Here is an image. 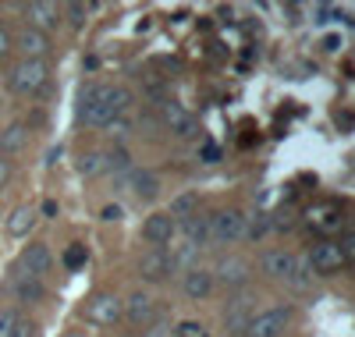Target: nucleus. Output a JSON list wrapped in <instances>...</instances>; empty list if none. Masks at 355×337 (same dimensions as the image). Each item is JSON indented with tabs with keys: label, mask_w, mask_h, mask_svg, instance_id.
<instances>
[{
	"label": "nucleus",
	"mask_w": 355,
	"mask_h": 337,
	"mask_svg": "<svg viewBox=\"0 0 355 337\" xmlns=\"http://www.w3.org/2000/svg\"><path fill=\"white\" fill-rule=\"evenodd\" d=\"M78 174H82V178L107 174V167H103V153H100V149H93V153H82V157H78Z\"/></svg>",
	"instance_id": "nucleus-25"
},
{
	"label": "nucleus",
	"mask_w": 355,
	"mask_h": 337,
	"mask_svg": "<svg viewBox=\"0 0 355 337\" xmlns=\"http://www.w3.org/2000/svg\"><path fill=\"white\" fill-rule=\"evenodd\" d=\"M61 15H68L71 25H82L85 21V4H68V8H61Z\"/></svg>",
	"instance_id": "nucleus-34"
},
{
	"label": "nucleus",
	"mask_w": 355,
	"mask_h": 337,
	"mask_svg": "<svg viewBox=\"0 0 355 337\" xmlns=\"http://www.w3.org/2000/svg\"><path fill=\"white\" fill-rule=\"evenodd\" d=\"M18 263H21V270H25V277L43 281V273H50V266H53V252H50V245L36 241V245H25Z\"/></svg>",
	"instance_id": "nucleus-11"
},
{
	"label": "nucleus",
	"mask_w": 355,
	"mask_h": 337,
	"mask_svg": "<svg viewBox=\"0 0 355 337\" xmlns=\"http://www.w3.org/2000/svg\"><path fill=\"white\" fill-rule=\"evenodd\" d=\"M192 213H199V199H196L192 192H185V196H178V199H171V209H167V217H171L174 224H182V221H189Z\"/></svg>",
	"instance_id": "nucleus-22"
},
{
	"label": "nucleus",
	"mask_w": 355,
	"mask_h": 337,
	"mask_svg": "<svg viewBox=\"0 0 355 337\" xmlns=\"http://www.w3.org/2000/svg\"><path fill=\"white\" fill-rule=\"evenodd\" d=\"M139 273H142V281H164L167 273H174V263H171L167 249H150V252H142Z\"/></svg>",
	"instance_id": "nucleus-14"
},
{
	"label": "nucleus",
	"mask_w": 355,
	"mask_h": 337,
	"mask_svg": "<svg viewBox=\"0 0 355 337\" xmlns=\"http://www.w3.org/2000/svg\"><path fill=\"white\" fill-rule=\"evenodd\" d=\"M288 320H291V309H281V305L277 309H266V313H256L249 320V327L242 330V337H281Z\"/></svg>",
	"instance_id": "nucleus-5"
},
{
	"label": "nucleus",
	"mask_w": 355,
	"mask_h": 337,
	"mask_svg": "<svg viewBox=\"0 0 355 337\" xmlns=\"http://www.w3.org/2000/svg\"><path fill=\"white\" fill-rule=\"evenodd\" d=\"M28 146V125L25 121H11V125L0 132V157H18V153Z\"/></svg>",
	"instance_id": "nucleus-17"
},
{
	"label": "nucleus",
	"mask_w": 355,
	"mask_h": 337,
	"mask_svg": "<svg viewBox=\"0 0 355 337\" xmlns=\"http://www.w3.org/2000/svg\"><path fill=\"white\" fill-rule=\"evenodd\" d=\"M107 128H110V135H114V139H125V135L132 132V121H128V117L121 114V117H117V121H110Z\"/></svg>",
	"instance_id": "nucleus-32"
},
{
	"label": "nucleus",
	"mask_w": 355,
	"mask_h": 337,
	"mask_svg": "<svg viewBox=\"0 0 355 337\" xmlns=\"http://www.w3.org/2000/svg\"><path fill=\"white\" fill-rule=\"evenodd\" d=\"M125 320L132 323V327H150V323H157V305H153V298L146 295V291H132L125 302Z\"/></svg>",
	"instance_id": "nucleus-10"
},
{
	"label": "nucleus",
	"mask_w": 355,
	"mask_h": 337,
	"mask_svg": "<svg viewBox=\"0 0 355 337\" xmlns=\"http://www.w3.org/2000/svg\"><path fill=\"white\" fill-rule=\"evenodd\" d=\"M288 284H291L295 291H306V288L313 284V266H309V259H306V256H295V266H291Z\"/></svg>",
	"instance_id": "nucleus-24"
},
{
	"label": "nucleus",
	"mask_w": 355,
	"mask_h": 337,
	"mask_svg": "<svg viewBox=\"0 0 355 337\" xmlns=\"http://www.w3.org/2000/svg\"><path fill=\"white\" fill-rule=\"evenodd\" d=\"M21 11L28 18V28H36V33H46L50 36V28L61 25V8L46 4V0H33V4H25Z\"/></svg>",
	"instance_id": "nucleus-12"
},
{
	"label": "nucleus",
	"mask_w": 355,
	"mask_h": 337,
	"mask_svg": "<svg viewBox=\"0 0 355 337\" xmlns=\"http://www.w3.org/2000/svg\"><path fill=\"white\" fill-rule=\"evenodd\" d=\"M132 103V93L121 85H100V82H89L82 85L78 93V117L93 128H107L110 121H117Z\"/></svg>",
	"instance_id": "nucleus-1"
},
{
	"label": "nucleus",
	"mask_w": 355,
	"mask_h": 337,
	"mask_svg": "<svg viewBox=\"0 0 355 337\" xmlns=\"http://www.w3.org/2000/svg\"><path fill=\"white\" fill-rule=\"evenodd\" d=\"M11 337H40V327H36V323H28V320H18V327H15Z\"/></svg>",
	"instance_id": "nucleus-35"
},
{
	"label": "nucleus",
	"mask_w": 355,
	"mask_h": 337,
	"mask_svg": "<svg viewBox=\"0 0 355 337\" xmlns=\"http://www.w3.org/2000/svg\"><path fill=\"white\" fill-rule=\"evenodd\" d=\"M15 295H18V302H40L43 298V281L25 277V273H21V281L15 284Z\"/></svg>",
	"instance_id": "nucleus-26"
},
{
	"label": "nucleus",
	"mask_w": 355,
	"mask_h": 337,
	"mask_svg": "<svg viewBox=\"0 0 355 337\" xmlns=\"http://www.w3.org/2000/svg\"><path fill=\"white\" fill-rule=\"evenodd\" d=\"M182 231H185V241L196 245V249L210 245V217H202V213H192L189 221H182Z\"/></svg>",
	"instance_id": "nucleus-20"
},
{
	"label": "nucleus",
	"mask_w": 355,
	"mask_h": 337,
	"mask_svg": "<svg viewBox=\"0 0 355 337\" xmlns=\"http://www.w3.org/2000/svg\"><path fill=\"white\" fill-rule=\"evenodd\" d=\"M338 249H341L345 263H355V234H345V238L338 241Z\"/></svg>",
	"instance_id": "nucleus-33"
},
{
	"label": "nucleus",
	"mask_w": 355,
	"mask_h": 337,
	"mask_svg": "<svg viewBox=\"0 0 355 337\" xmlns=\"http://www.w3.org/2000/svg\"><path fill=\"white\" fill-rule=\"evenodd\" d=\"M103 167H107V174H114V178H121V174H128L132 171V157H128V149H110V153H103Z\"/></svg>",
	"instance_id": "nucleus-23"
},
{
	"label": "nucleus",
	"mask_w": 355,
	"mask_h": 337,
	"mask_svg": "<svg viewBox=\"0 0 355 337\" xmlns=\"http://www.w3.org/2000/svg\"><path fill=\"white\" fill-rule=\"evenodd\" d=\"M64 337H89V334H78V330H71V334H64Z\"/></svg>",
	"instance_id": "nucleus-42"
},
{
	"label": "nucleus",
	"mask_w": 355,
	"mask_h": 337,
	"mask_svg": "<svg viewBox=\"0 0 355 337\" xmlns=\"http://www.w3.org/2000/svg\"><path fill=\"white\" fill-rule=\"evenodd\" d=\"M196 252H199V249H196V245H189V241H182V245H178V249H174V245H171V252H167V256H171V263H174V266H192V259H196Z\"/></svg>",
	"instance_id": "nucleus-28"
},
{
	"label": "nucleus",
	"mask_w": 355,
	"mask_h": 337,
	"mask_svg": "<svg viewBox=\"0 0 355 337\" xmlns=\"http://www.w3.org/2000/svg\"><path fill=\"white\" fill-rule=\"evenodd\" d=\"M202 160H206V164H217V160H220V149H217V146H202Z\"/></svg>",
	"instance_id": "nucleus-38"
},
{
	"label": "nucleus",
	"mask_w": 355,
	"mask_h": 337,
	"mask_svg": "<svg viewBox=\"0 0 355 337\" xmlns=\"http://www.w3.org/2000/svg\"><path fill=\"white\" fill-rule=\"evenodd\" d=\"M266 227H270V221H266V213H249V217H245V234L242 238H263L266 234Z\"/></svg>",
	"instance_id": "nucleus-27"
},
{
	"label": "nucleus",
	"mask_w": 355,
	"mask_h": 337,
	"mask_svg": "<svg viewBox=\"0 0 355 337\" xmlns=\"http://www.w3.org/2000/svg\"><path fill=\"white\" fill-rule=\"evenodd\" d=\"M53 213H57V202L46 199V202H43V217H53Z\"/></svg>",
	"instance_id": "nucleus-41"
},
{
	"label": "nucleus",
	"mask_w": 355,
	"mask_h": 337,
	"mask_svg": "<svg viewBox=\"0 0 355 337\" xmlns=\"http://www.w3.org/2000/svg\"><path fill=\"white\" fill-rule=\"evenodd\" d=\"M18 327V313L15 309H0V337H11Z\"/></svg>",
	"instance_id": "nucleus-31"
},
{
	"label": "nucleus",
	"mask_w": 355,
	"mask_h": 337,
	"mask_svg": "<svg viewBox=\"0 0 355 337\" xmlns=\"http://www.w3.org/2000/svg\"><path fill=\"white\" fill-rule=\"evenodd\" d=\"M245 234V213L242 209H217L210 213V245H234Z\"/></svg>",
	"instance_id": "nucleus-3"
},
{
	"label": "nucleus",
	"mask_w": 355,
	"mask_h": 337,
	"mask_svg": "<svg viewBox=\"0 0 355 337\" xmlns=\"http://www.w3.org/2000/svg\"><path fill=\"white\" fill-rule=\"evenodd\" d=\"M18 50H21V60H43L50 53V36L36 33V28H25L18 36Z\"/></svg>",
	"instance_id": "nucleus-18"
},
{
	"label": "nucleus",
	"mask_w": 355,
	"mask_h": 337,
	"mask_svg": "<svg viewBox=\"0 0 355 337\" xmlns=\"http://www.w3.org/2000/svg\"><path fill=\"white\" fill-rule=\"evenodd\" d=\"M85 320L93 323V327H114L117 320H125V305L117 295L110 291H100L85 302Z\"/></svg>",
	"instance_id": "nucleus-4"
},
{
	"label": "nucleus",
	"mask_w": 355,
	"mask_h": 337,
	"mask_svg": "<svg viewBox=\"0 0 355 337\" xmlns=\"http://www.w3.org/2000/svg\"><path fill=\"white\" fill-rule=\"evenodd\" d=\"M291 266H295V256L284 252V249H270L263 256V273H266V277H274V281H288Z\"/></svg>",
	"instance_id": "nucleus-19"
},
{
	"label": "nucleus",
	"mask_w": 355,
	"mask_h": 337,
	"mask_svg": "<svg viewBox=\"0 0 355 337\" xmlns=\"http://www.w3.org/2000/svg\"><path fill=\"white\" fill-rule=\"evenodd\" d=\"M142 337H174V330L167 323H150V327L142 330Z\"/></svg>",
	"instance_id": "nucleus-36"
},
{
	"label": "nucleus",
	"mask_w": 355,
	"mask_h": 337,
	"mask_svg": "<svg viewBox=\"0 0 355 337\" xmlns=\"http://www.w3.org/2000/svg\"><path fill=\"white\" fill-rule=\"evenodd\" d=\"M309 266L316 270V273H338L341 266H345V256H341V249H338V241H316L313 249H309Z\"/></svg>",
	"instance_id": "nucleus-9"
},
{
	"label": "nucleus",
	"mask_w": 355,
	"mask_h": 337,
	"mask_svg": "<svg viewBox=\"0 0 355 337\" xmlns=\"http://www.w3.org/2000/svg\"><path fill=\"white\" fill-rule=\"evenodd\" d=\"M103 221H121V206H107L103 209Z\"/></svg>",
	"instance_id": "nucleus-40"
},
{
	"label": "nucleus",
	"mask_w": 355,
	"mask_h": 337,
	"mask_svg": "<svg viewBox=\"0 0 355 337\" xmlns=\"http://www.w3.org/2000/svg\"><path fill=\"white\" fill-rule=\"evenodd\" d=\"M46 78H50L46 60H18V64L8 71V89L15 96H36L46 85Z\"/></svg>",
	"instance_id": "nucleus-2"
},
{
	"label": "nucleus",
	"mask_w": 355,
	"mask_h": 337,
	"mask_svg": "<svg viewBox=\"0 0 355 337\" xmlns=\"http://www.w3.org/2000/svg\"><path fill=\"white\" fill-rule=\"evenodd\" d=\"M252 316H256V309H252V298H249V295L231 298L227 309H224V330H227V334H242Z\"/></svg>",
	"instance_id": "nucleus-13"
},
{
	"label": "nucleus",
	"mask_w": 355,
	"mask_h": 337,
	"mask_svg": "<svg viewBox=\"0 0 355 337\" xmlns=\"http://www.w3.org/2000/svg\"><path fill=\"white\" fill-rule=\"evenodd\" d=\"M8 50H11V33H8L4 25H0V57H4Z\"/></svg>",
	"instance_id": "nucleus-39"
},
{
	"label": "nucleus",
	"mask_w": 355,
	"mask_h": 337,
	"mask_svg": "<svg viewBox=\"0 0 355 337\" xmlns=\"http://www.w3.org/2000/svg\"><path fill=\"white\" fill-rule=\"evenodd\" d=\"M33 227H36V209L33 206H15L11 217H8V234L11 238H25Z\"/></svg>",
	"instance_id": "nucleus-21"
},
{
	"label": "nucleus",
	"mask_w": 355,
	"mask_h": 337,
	"mask_svg": "<svg viewBox=\"0 0 355 337\" xmlns=\"http://www.w3.org/2000/svg\"><path fill=\"white\" fill-rule=\"evenodd\" d=\"M178 234V224L167 217V213H150L142 224V241L153 245V249H164V245H171Z\"/></svg>",
	"instance_id": "nucleus-8"
},
{
	"label": "nucleus",
	"mask_w": 355,
	"mask_h": 337,
	"mask_svg": "<svg viewBox=\"0 0 355 337\" xmlns=\"http://www.w3.org/2000/svg\"><path fill=\"white\" fill-rule=\"evenodd\" d=\"M164 121H167V128H171L178 139H192V135L199 132L196 117H192L185 107H178V103H164Z\"/></svg>",
	"instance_id": "nucleus-16"
},
{
	"label": "nucleus",
	"mask_w": 355,
	"mask_h": 337,
	"mask_svg": "<svg viewBox=\"0 0 355 337\" xmlns=\"http://www.w3.org/2000/svg\"><path fill=\"white\" fill-rule=\"evenodd\" d=\"M174 337H206V327L196 323V320H185V323L174 327Z\"/></svg>",
	"instance_id": "nucleus-29"
},
{
	"label": "nucleus",
	"mask_w": 355,
	"mask_h": 337,
	"mask_svg": "<svg viewBox=\"0 0 355 337\" xmlns=\"http://www.w3.org/2000/svg\"><path fill=\"white\" fill-rule=\"evenodd\" d=\"M8 181H11V160H4V157H0V192L8 189Z\"/></svg>",
	"instance_id": "nucleus-37"
},
{
	"label": "nucleus",
	"mask_w": 355,
	"mask_h": 337,
	"mask_svg": "<svg viewBox=\"0 0 355 337\" xmlns=\"http://www.w3.org/2000/svg\"><path fill=\"white\" fill-rule=\"evenodd\" d=\"M210 273H214V284H224L227 291H234V288H245V284H249L252 266H249L242 256H227V259H220Z\"/></svg>",
	"instance_id": "nucleus-7"
},
{
	"label": "nucleus",
	"mask_w": 355,
	"mask_h": 337,
	"mask_svg": "<svg viewBox=\"0 0 355 337\" xmlns=\"http://www.w3.org/2000/svg\"><path fill=\"white\" fill-rule=\"evenodd\" d=\"M85 256H89L85 245H71V249L64 252V266H68V270H78V266L85 263Z\"/></svg>",
	"instance_id": "nucleus-30"
},
{
	"label": "nucleus",
	"mask_w": 355,
	"mask_h": 337,
	"mask_svg": "<svg viewBox=\"0 0 355 337\" xmlns=\"http://www.w3.org/2000/svg\"><path fill=\"white\" fill-rule=\"evenodd\" d=\"M117 185H121V192L135 196L139 202H153V199L160 196V178L150 174V171H135V167H132L128 174L117 178Z\"/></svg>",
	"instance_id": "nucleus-6"
},
{
	"label": "nucleus",
	"mask_w": 355,
	"mask_h": 337,
	"mask_svg": "<svg viewBox=\"0 0 355 337\" xmlns=\"http://www.w3.org/2000/svg\"><path fill=\"white\" fill-rule=\"evenodd\" d=\"M182 288H185V295H189L192 302L210 298V295H214V273L206 270V266H189V270H185Z\"/></svg>",
	"instance_id": "nucleus-15"
}]
</instances>
